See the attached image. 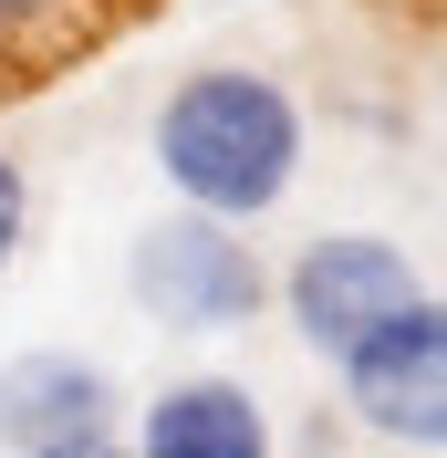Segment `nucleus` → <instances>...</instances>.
<instances>
[{"instance_id": "obj_9", "label": "nucleus", "mask_w": 447, "mask_h": 458, "mask_svg": "<svg viewBox=\"0 0 447 458\" xmlns=\"http://www.w3.org/2000/svg\"><path fill=\"white\" fill-rule=\"evenodd\" d=\"M63 0H0V31H31V21H53Z\"/></svg>"}, {"instance_id": "obj_2", "label": "nucleus", "mask_w": 447, "mask_h": 458, "mask_svg": "<svg viewBox=\"0 0 447 458\" xmlns=\"http://www.w3.org/2000/svg\"><path fill=\"white\" fill-rule=\"evenodd\" d=\"M125 292H136V313L167 323V334H240V323H260V302H271V271H260V250L229 219L167 208V219L136 229Z\"/></svg>"}, {"instance_id": "obj_6", "label": "nucleus", "mask_w": 447, "mask_h": 458, "mask_svg": "<svg viewBox=\"0 0 447 458\" xmlns=\"http://www.w3.org/2000/svg\"><path fill=\"white\" fill-rule=\"evenodd\" d=\"M136 458H271V417L240 375H188L167 396H146Z\"/></svg>"}, {"instance_id": "obj_3", "label": "nucleus", "mask_w": 447, "mask_h": 458, "mask_svg": "<svg viewBox=\"0 0 447 458\" xmlns=\"http://www.w3.org/2000/svg\"><path fill=\"white\" fill-rule=\"evenodd\" d=\"M406 302H417V260L395 250V240H375V229H323V240H302V260L281 271L291 334H302L312 354H333V365L385 313H406Z\"/></svg>"}, {"instance_id": "obj_8", "label": "nucleus", "mask_w": 447, "mask_h": 458, "mask_svg": "<svg viewBox=\"0 0 447 458\" xmlns=\"http://www.w3.org/2000/svg\"><path fill=\"white\" fill-rule=\"evenodd\" d=\"M42 458H136V448H125V437L105 428V437H73V448H42Z\"/></svg>"}, {"instance_id": "obj_5", "label": "nucleus", "mask_w": 447, "mask_h": 458, "mask_svg": "<svg viewBox=\"0 0 447 458\" xmlns=\"http://www.w3.org/2000/svg\"><path fill=\"white\" fill-rule=\"evenodd\" d=\"M114 428V375L94 365V354H11L0 365V448H73V437H105Z\"/></svg>"}, {"instance_id": "obj_7", "label": "nucleus", "mask_w": 447, "mask_h": 458, "mask_svg": "<svg viewBox=\"0 0 447 458\" xmlns=\"http://www.w3.org/2000/svg\"><path fill=\"white\" fill-rule=\"evenodd\" d=\"M21 229H31V177H21V157H0V271L21 250Z\"/></svg>"}, {"instance_id": "obj_4", "label": "nucleus", "mask_w": 447, "mask_h": 458, "mask_svg": "<svg viewBox=\"0 0 447 458\" xmlns=\"http://www.w3.org/2000/svg\"><path fill=\"white\" fill-rule=\"evenodd\" d=\"M343 406L395 448H447V302H406L343 354Z\"/></svg>"}, {"instance_id": "obj_1", "label": "nucleus", "mask_w": 447, "mask_h": 458, "mask_svg": "<svg viewBox=\"0 0 447 458\" xmlns=\"http://www.w3.org/2000/svg\"><path fill=\"white\" fill-rule=\"evenodd\" d=\"M156 167H167L177 208L240 229L260 208H281V188L302 167V105L271 73L208 63V73L167 84V105H156Z\"/></svg>"}]
</instances>
